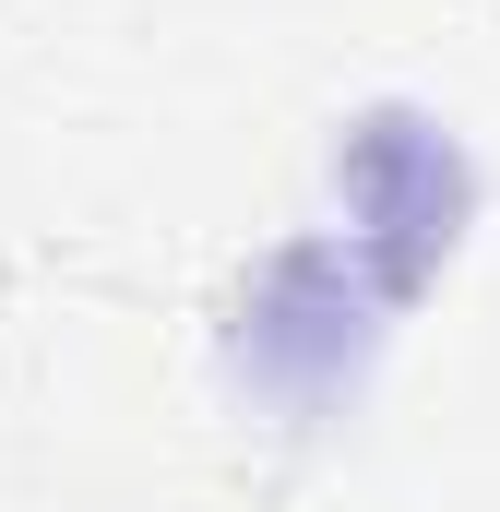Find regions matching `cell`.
<instances>
[{
  "label": "cell",
  "mask_w": 500,
  "mask_h": 512,
  "mask_svg": "<svg viewBox=\"0 0 500 512\" xmlns=\"http://www.w3.org/2000/svg\"><path fill=\"white\" fill-rule=\"evenodd\" d=\"M465 155H453V131L417 120V108H370V120L346 131V155H334V203H346V227H334V251L370 274L381 298H405L417 274H441L453 251V227H465Z\"/></svg>",
  "instance_id": "cell-1"
}]
</instances>
